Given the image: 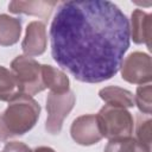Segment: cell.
<instances>
[{
  "label": "cell",
  "mask_w": 152,
  "mask_h": 152,
  "mask_svg": "<svg viewBox=\"0 0 152 152\" xmlns=\"http://www.w3.org/2000/svg\"><path fill=\"white\" fill-rule=\"evenodd\" d=\"M53 61L77 81L100 83L119 70L129 48V20L112 1L62 2L50 27Z\"/></svg>",
  "instance_id": "cell-1"
},
{
  "label": "cell",
  "mask_w": 152,
  "mask_h": 152,
  "mask_svg": "<svg viewBox=\"0 0 152 152\" xmlns=\"http://www.w3.org/2000/svg\"><path fill=\"white\" fill-rule=\"evenodd\" d=\"M40 114L39 103L28 95H19L8 102L0 113V141L23 135L37 124Z\"/></svg>",
  "instance_id": "cell-2"
},
{
  "label": "cell",
  "mask_w": 152,
  "mask_h": 152,
  "mask_svg": "<svg viewBox=\"0 0 152 152\" xmlns=\"http://www.w3.org/2000/svg\"><path fill=\"white\" fill-rule=\"evenodd\" d=\"M103 138L116 139L131 137L134 127L132 114L122 107L104 104L96 114Z\"/></svg>",
  "instance_id": "cell-3"
},
{
  "label": "cell",
  "mask_w": 152,
  "mask_h": 152,
  "mask_svg": "<svg viewBox=\"0 0 152 152\" xmlns=\"http://www.w3.org/2000/svg\"><path fill=\"white\" fill-rule=\"evenodd\" d=\"M11 70L19 82L21 94L33 96L46 89L42 76V64L32 57L17 56L11 63Z\"/></svg>",
  "instance_id": "cell-4"
},
{
  "label": "cell",
  "mask_w": 152,
  "mask_h": 152,
  "mask_svg": "<svg viewBox=\"0 0 152 152\" xmlns=\"http://www.w3.org/2000/svg\"><path fill=\"white\" fill-rule=\"evenodd\" d=\"M76 102L74 91L69 90L63 94L50 91L46 97V122L45 129L50 134H58L62 131L63 121L72 110Z\"/></svg>",
  "instance_id": "cell-5"
},
{
  "label": "cell",
  "mask_w": 152,
  "mask_h": 152,
  "mask_svg": "<svg viewBox=\"0 0 152 152\" xmlns=\"http://www.w3.org/2000/svg\"><path fill=\"white\" fill-rule=\"evenodd\" d=\"M121 77L128 83L147 84L152 80V64L150 55L140 51L129 53L120 65Z\"/></svg>",
  "instance_id": "cell-6"
},
{
  "label": "cell",
  "mask_w": 152,
  "mask_h": 152,
  "mask_svg": "<svg viewBox=\"0 0 152 152\" xmlns=\"http://www.w3.org/2000/svg\"><path fill=\"white\" fill-rule=\"evenodd\" d=\"M70 134L72 140L82 146L97 144L103 138L95 114H86L76 118L71 124Z\"/></svg>",
  "instance_id": "cell-7"
},
{
  "label": "cell",
  "mask_w": 152,
  "mask_h": 152,
  "mask_svg": "<svg viewBox=\"0 0 152 152\" xmlns=\"http://www.w3.org/2000/svg\"><path fill=\"white\" fill-rule=\"evenodd\" d=\"M48 45L46 26L43 21H31L26 26L25 37L21 43V49L25 56H40L45 52Z\"/></svg>",
  "instance_id": "cell-8"
},
{
  "label": "cell",
  "mask_w": 152,
  "mask_h": 152,
  "mask_svg": "<svg viewBox=\"0 0 152 152\" xmlns=\"http://www.w3.org/2000/svg\"><path fill=\"white\" fill-rule=\"evenodd\" d=\"M152 15L137 8L131 14L129 23V34L131 39L135 44H146L151 49V37H152Z\"/></svg>",
  "instance_id": "cell-9"
},
{
  "label": "cell",
  "mask_w": 152,
  "mask_h": 152,
  "mask_svg": "<svg viewBox=\"0 0 152 152\" xmlns=\"http://www.w3.org/2000/svg\"><path fill=\"white\" fill-rule=\"evenodd\" d=\"M57 6L56 1H11L8 4V11L14 14H27V15H34L39 17L44 20H46L52 10Z\"/></svg>",
  "instance_id": "cell-10"
},
{
  "label": "cell",
  "mask_w": 152,
  "mask_h": 152,
  "mask_svg": "<svg viewBox=\"0 0 152 152\" xmlns=\"http://www.w3.org/2000/svg\"><path fill=\"white\" fill-rule=\"evenodd\" d=\"M42 76H43V82L45 88H49L50 91L57 93V94H63L69 91V78L66 74H64L62 70L43 64L42 65Z\"/></svg>",
  "instance_id": "cell-11"
},
{
  "label": "cell",
  "mask_w": 152,
  "mask_h": 152,
  "mask_svg": "<svg viewBox=\"0 0 152 152\" xmlns=\"http://www.w3.org/2000/svg\"><path fill=\"white\" fill-rule=\"evenodd\" d=\"M21 20L8 14H0V45L11 46L19 42Z\"/></svg>",
  "instance_id": "cell-12"
},
{
  "label": "cell",
  "mask_w": 152,
  "mask_h": 152,
  "mask_svg": "<svg viewBox=\"0 0 152 152\" xmlns=\"http://www.w3.org/2000/svg\"><path fill=\"white\" fill-rule=\"evenodd\" d=\"M99 96L107 104L110 106H116L122 108H131L134 106V95L129 90L116 86L104 87L100 89Z\"/></svg>",
  "instance_id": "cell-13"
},
{
  "label": "cell",
  "mask_w": 152,
  "mask_h": 152,
  "mask_svg": "<svg viewBox=\"0 0 152 152\" xmlns=\"http://www.w3.org/2000/svg\"><path fill=\"white\" fill-rule=\"evenodd\" d=\"M23 95L19 82L12 70L0 65V101L10 102Z\"/></svg>",
  "instance_id": "cell-14"
},
{
  "label": "cell",
  "mask_w": 152,
  "mask_h": 152,
  "mask_svg": "<svg viewBox=\"0 0 152 152\" xmlns=\"http://www.w3.org/2000/svg\"><path fill=\"white\" fill-rule=\"evenodd\" d=\"M104 152H151V150L141 145L135 138L125 137L110 139L104 147Z\"/></svg>",
  "instance_id": "cell-15"
},
{
  "label": "cell",
  "mask_w": 152,
  "mask_h": 152,
  "mask_svg": "<svg viewBox=\"0 0 152 152\" xmlns=\"http://www.w3.org/2000/svg\"><path fill=\"white\" fill-rule=\"evenodd\" d=\"M134 104H137L138 109L150 115L152 112V87L151 83L139 86L137 88L135 95H134Z\"/></svg>",
  "instance_id": "cell-16"
},
{
  "label": "cell",
  "mask_w": 152,
  "mask_h": 152,
  "mask_svg": "<svg viewBox=\"0 0 152 152\" xmlns=\"http://www.w3.org/2000/svg\"><path fill=\"white\" fill-rule=\"evenodd\" d=\"M151 122L150 115H139L135 127V139L148 150H151Z\"/></svg>",
  "instance_id": "cell-17"
},
{
  "label": "cell",
  "mask_w": 152,
  "mask_h": 152,
  "mask_svg": "<svg viewBox=\"0 0 152 152\" xmlns=\"http://www.w3.org/2000/svg\"><path fill=\"white\" fill-rule=\"evenodd\" d=\"M2 152H32V150L21 141H10L5 145Z\"/></svg>",
  "instance_id": "cell-18"
},
{
  "label": "cell",
  "mask_w": 152,
  "mask_h": 152,
  "mask_svg": "<svg viewBox=\"0 0 152 152\" xmlns=\"http://www.w3.org/2000/svg\"><path fill=\"white\" fill-rule=\"evenodd\" d=\"M32 152H56V151L48 146H39V147H36L34 150H32Z\"/></svg>",
  "instance_id": "cell-19"
}]
</instances>
